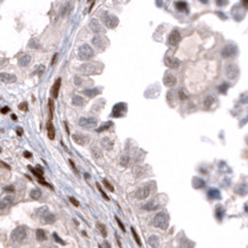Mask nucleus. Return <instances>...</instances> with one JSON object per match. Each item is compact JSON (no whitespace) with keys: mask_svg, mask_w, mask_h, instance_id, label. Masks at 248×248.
Segmentation results:
<instances>
[{"mask_svg":"<svg viewBox=\"0 0 248 248\" xmlns=\"http://www.w3.org/2000/svg\"><path fill=\"white\" fill-rule=\"evenodd\" d=\"M98 66L102 68V64H96V63H84L79 66L78 70L80 71L82 74L85 76H94V74H98L101 72V69H98Z\"/></svg>","mask_w":248,"mask_h":248,"instance_id":"nucleus-1","label":"nucleus"},{"mask_svg":"<svg viewBox=\"0 0 248 248\" xmlns=\"http://www.w3.org/2000/svg\"><path fill=\"white\" fill-rule=\"evenodd\" d=\"M169 225V216L165 212H159L153 218V226L161 230H166Z\"/></svg>","mask_w":248,"mask_h":248,"instance_id":"nucleus-2","label":"nucleus"},{"mask_svg":"<svg viewBox=\"0 0 248 248\" xmlns=\"http://www.w3.org/2000/svg\"><path fill=\"white\" fill-rule=\"evenodd\" d=\"M94 55L95 53H94L93 48L87 43H84L78 48V56L81 61H89L90 58L94 57Z\"/></svg>","mask_w":248,"mask_h":248,"instance_id":"nucleus-3","label":"nucleus"},{"mask_svg":"<svg viewBox=\"0 0 248 248\" xmlns=\"http://www.w3.org/2000/svg\"><path fill=\"white\" fill-rule=\"evenodd\" d=\"M102 21H103V24L108 29H114L119 24V19L116 15L109 14V13H104L102 15Z\"/></svg>","mask_w":248,"mask_h":248,"instance_id":"nucleus-4","label":"nucleus"},{"mask_svg":"<svg viewBox=\"0 0 248 248\" xmlns=\"http://www.w3.org/2000/svg\"><path fill=\"white\" fill-rule=\"evenodd\" d=\"M92 43L98 52H104L105 48L109 46V39L105 38L104 35H95Z\"/></svg>","mask_w":248,"mask_h":248,"instance_id":"nucleus-5","label":"nucleus"},{"mask_svg":"<svg viewBox=\"0 0 248 248\" xmlns=\"http://www.w3.org/2000/svg\"><path fill=\"white\" fill-rule=\"evenodd\" d=\"M78 125L82 128H87V129H92V128L97 126V119L94 117H81L78 120Z\"/></svg>","mask_w":248,"mask_h":248,"instance_id":"nucleus-6","label":"nucleus"},{"mask_svg":"<svg viewBox=\"0 0 248 248\" xmlns=\"http://www.w3.org/2000/svg\"><path fill=\"white\" fill-rule=\"evenodd\" d=\"M10 237L14 242H22L27 237V229L24 226H19L13 231Z\"/></svg>","mask_w":248,"mask_h":248,"instance_id":"nucleus-7","label":"nucleus"},{"mask_svg":"<svg viewBox=\"0 0 248 248\" xmlns=\"http://www.w3.org/2000/svg\"><path fill=\"white\" fill-rule=\"evenodd\" d=\"M222 56L224 58H231L234 57L238 54V48L234 43H228L226 46H224V48L221 52Z\"/></svg>","mask_w":248,"mask_h":248,"instance_id":"nucleus-8","label":"nucleus"},{"mask_svg":"<svg viewBox=\"0 0 248 248\" xmlns=\"http://www.w3.org/2000/svg\"><path fill=\"white\" fill-rule=\"evenodd\" d=\"M126 110H127V104H126V103H124V102L117 103V104L113 105L111 117H113V118H119V117L125 116Z\"/></svg>","mask_w":248,"mask_h":248,"instance_id":"nucleus-9","label":"nucleus"},{"mask_svg":"<svg viewBox=\"0 0 248 248\" xmlns=\"http://www.w3.org/2000/svg\"><path fill=\"white\" fill-rule=\"evenodd\" d=\"M89 27H90V30H92V31H93L96 35H103V33H105L104 27H102V24L100 23L96 19H90V22H89Z\"/></svg>","mask_w":248,"mask_h":248,"instance_id":"nucleus-10","label":"nucleus"},{"mask_svg":"<svg viewBox=\"0 0 248 248\" xmlns=\"http://www.w3.org/2000/svg\"><path fill=\"white\" fill-rule=\"evenodd\" d=\"M151 193V185L150 184H147V185H143L141 186L138 190L136 191V198L138 199V200H144V199H147Z\"/></svg>","mask_w":248,"mask_h":248,"instance_id":"nucleus-11","label":"nucleus"},{"mask_svg":"<svg viewBox=\"0 0 248 248\" xmlns=\"http://www.w3.org/2000/svg\"><path fill=\"white\" fill-rule=\"evenodd\" d=\"M238 74H239V69H238V66L236 64H228V65L225 66V76L228 77V79H236L238 77Z\"/></svg>","mask_w":248,"mask_h":248,"instance_id":"nucleus-12","label":"nucleus"},{"mask_svg":"<svg viewBox=\"0 0 248 248\" xmlns=\"http://www.w3.org/2000/svg\"><path fill=\"white\" fill-rule=\"evenodd\" d=\"M180 41H181V33H180L178 30L175 29V30L171 32V35L168 37V43L171 46H176V45H178Z\"/></svg>","mask_w":248,"mask_h":248,"instance_id":"nucleus-13","label":"nucleus"},{"mask_svg":"<svg viewBox=\"0 0 248 248\" xmlns=\"http://www.w3.org/2000/svg\"><path fill=\"white\" fill-rule=\"evenodd\" d=\"M72 140L77 144H79V145H86L90 141V138H89V136L84 135L81 133H77V134L72 135Z\"/></svg>","mask_w":248,"mask_h":248,"instance_id":"nucleus-14","label":"nucleus"},{"mask_svg":"<svg viewBox=\"0 0 248 248\" xmlns=\"http://www.w3.org/2000/svg\"><path fill=\"white\" fill-rule=\"evenodd\" d=\"M176 77H175L174 74H172L171 72H167L165 74V77H163V85L166 86V87H174L176 85Z\"/></svg>","mask_w":248,"mask_h":248,"instance_id":"nucleus-15","label":"nucleus"},{"mask_svg":"<svg viewBox=\"0 0 248 248\" xmlns=\"http://www.w3.org/2000/svg\"><path fill=\"white\" fill-rule=\"evenodd\" d=\"M165 64L171 69H177L180 66V61L177 58L173 57V56H166L165 58Z\"/></svg>","mask_w":248,"mask_h":248,"instance_id":"nucleus-16","label":"nucleus"},{"mask_svg":"<svg viewBox=\"0 0 248 248\" xmlns=\"http://www.w3.org/2000/svg\"><path fill=\"white\" fill-rule=\"evenodd\" d=\"M1 77V81L6 82V84H12V82L16 81V77L12 73H8V72H2L0 74Z\"/></svg>","mask_w":248,"mask_h":248,"instance_id":"nucleus-17","label":"nucleus"},{"mask_svg":"<svg viewBox=\"0 0 248 248\" xmlns=\"http://www.w3.org/2000/svg\"><path fill=\"white\" fill-rule=\"evenodd\" d=\"M61 84H62L61 78H57L56 81L54 82L53 87H52V96H53V98H57L58 92H60V88H61Z\"/></svg>","mask_w":248,"mask_h":248,"instance_id":"nucleus-18","label":"nucleus"},{"mask_svg":"<svg viewBox=\"0 0 248 248\" xmlns=\"http://www.w3.org/2000/svg\"><path fill=\"white\" fill-rule=\"evenodd\" d=\"M157 208H159V204L157 202L155 199H153V200L147 202V204H144V205L142 206V209H144V210H155Z\"/></svg>","mask_w":248,"mask_h":248,"instance_id":"nucleus-19","label":"nucleus"},{"mask_svg":"<svg viewBox=\"0 0 248 248\" xmlns=\"http://www.w3.org/2000/svg\"><path fill=\"white\" fill-rule=\"evenodd\" d=\"M100 93H101V92H100V89H97V88H89V89H85V90H82V94H84V95H86V96H88V97H95L96 95H98Z\"/></svg>","mask_w":248,"mask_h":248,"instance_id":"nucleus-20","label":"nucleus"},{"mask_svg":"<svg viewBox=\"0 0 248 248\" xmlns=\"http://www.w3.org/2000/svg\"><path fill=\"white\" fill-rule=\"evenodd\" d=\"M101 144H102V147H104V149H106L108 151L112 150V147H113V141L110 140L109 137H104V138L101 141Z\"/></svg>","mask_w":248,"mask_h":248,"instance_id":"nucleus-21","label":"nucleus"},{"mask_svg":"<svg viewBox=\"0 0 248 248\" xmlns=\"http://www.w3.org/2000/svg\"><path fill=\"white\" fill-rule=\"evenodd\" d=\"M147 244L151 248H158L159 247V238L157 236H151L147 239Z\"/></svg>","mask_w":248,"mask_h":248,"instance_id":"nucleus-22","label":"nucleus"},{"mask_svg":"<svg viewBox=\"0 0 248 248\" xmlns=\"http://www.w3.org/2000/svg\"><path fill=\"white\" fill-rule=\"evenodd\" d=\"M31 63V56L30 55H23L22 57L19 60V64L21 66H27Z\"/></svg>","mask_w":248,"mask_h":248,"instance_id":"nucleus-23","label":"nucleus"},{"mask_svg":"<svg viewBox=\"0 0 248 248\" xmlns=\"http://www.w3.org/2000/svg\"><path fill=\"white\" fill-rule=\"evenodd\" d=\"M193 242L190 241L189 239H186V238H183L181 240V244H180V248H193Z\"/></svg>","mask_w":248,"mask_h":248,"instance_id":"nucleus-24","label":"nucleus"},{"mask_svg":"<svg viewBox=\"0 0 248 248\" xmlns=\"http://www.w3.org/2000/svg\"><path fill=\"white\" fill-rule=\"evenodd\" d=\"M35 237H37V240L39 241H45L47 239L46 232L43 229H38L35 231Z\"/></svg>","mask_w":248,"mask_h":248,"instance_id":"nucleus-25","label":"nucleus"},{"mask_svg":"<svg viewBox=\"0 0 248 248\" xmlns=\"http://www.w3.org/2000/svg\"><path fill=\"white\" fill-rule=\"evenodd\" d=\"M84 103H85L84 98L80 97L79 95H74L72 97V104L76 105V106H81V105H84Z\"/></svg>","mask_w":248,"mask_h":248,"instance_id":"nucleus-26","label":"nucleus"},{"mask_svg":"<svg viewBox=\"0 0 248 248\" xmlns=\"http://www.w3.org/2000/svg\"><path fill=\"white\" fill-rule=\"evenodd\" d=\"M47 132H48V137L51 138V140H54L55 138V128L53 126L52 122H48L47 124Z\"/></svg>","mask_w":248,"mask_h":248,"instance_id":"nucleus-27","label":"nucleus"},{"mask_svg":"<svg viewBox=\"0 0 248 248\" xmlns=\"http://www.w3.org/2000/svg\"><path fill=\"white\" fill-rule=\"evenodd\" d=\"M43 218V222L47 223V224H51V223L55 222V220H56V217H55L54 214H51V213H47Z\"/></svg>","mask_w":248,"mask_h":248,"instance_id":"nucleus-28","label":"nucleus"},{"mask_svg":"<svg viewBox=\"0 0 248 248\" xmlns=\"http://www.w3.org/2000/svg\"><path fill=\"white\" fill-rule=\"evenodd\" d=\"M129 163H130V158L128 155H122L120 157V165L122 167H128L129 166Z\"/></svg>","mask_w":248,"mask_h":248,"instance_id":"nucleus-29","label":"nucleus"},{"mask_svg":"<svg viewBox=\"0 0 248 248\" xmlns=\"http://www.w3.org/2000/svg\"><path fill=\"white\" fill-rule=\"evenodd\" d=\"M96 228L98 229V231L101 232V234L104 237V238L108 236V232H106V226H105L103 223H101V222H97V223H96Z\"/></svg>","mask_w":248,"mask_h":248,"instance_id":"nucleus-30","label":"nucleus"},{"mask_svg":"<svg viewBox=\"0 0 248 248\" xmlns=\"http://www.w3.org/2000/svg\"><path fill=\"white\" fill-rule=\"evenodd\" d=\"M208 197L210 198V199H218V198L221 197V194H220V191L216 190V189H210L209 191H208Z\"/></svg>","mask_w":248,"mask_h":248,"instance_id":"nucleus-31","label":"nucleus"},{"mask_svg":"<svg viewBox=\"0 0 248 248\" xmlns=\"http://www.w3.org/2000/svg\"><path fill=\"white\" fill-rule=\"evenodd\" d=\"M12 202H13L12 197H6V198H4V199L1 200V209H5L6 207H8L9 205H12Z\"/></svg>","mask_w":248,"mask_h":248,"instance_id":"nucleus-32","label":"nucleus"},{"mask_svg":"<svg viewBox=\"0 0 248 248\" xmlns=\"http://www.w3.org/2000/svg\"><path fill=\"white\" fill-rule=\"evenodd\" d=\"M175 5H176V8L181 12H186L188 10V5L184 1H177V2H175Z\"/></svg>","mask_w":248,"mask_h":248,"instance_id":"nucleus-33","label":"nucleus"},{"mask_svg":"<svg viewBox=\"0 0 248 248\" xmlns=\"http://www.w3.org/2000/svg\"><path fill=\"white\" fill-rule=\"evenodd\" d=\"M29 169H30V171L32 172V174L35 175V176H37V177H38L39 182H40V181H43V174H41L40 172L37 171V168H32L31 166H29Z\"/></svg>","mask_w":248,"mask_h":248,"instance_id":"nucleus-34","label":"nucleus"},{"mask_svg":"<svg viewBox=\"0 0 248 248\" xmlns=\"http://www.w3.org/2000/svg\"><path fill=\"white\" fill-rule=\"evenodd\" d=\"M30 197H31L32 199L37 200V199H39V198L41 197V191L38 190V189H33V190L31 191V193H30Z\"/></svg>","mask_w":248,"mask_h":248,"instance_id":"nucleus-35","label":"nucleus"},{"mask_svg":"<svg viewBox=\"0 0 248 248\" xmlns=\"http://www.w3.org/2000/svg\"><path fill=\"white\" fill-rule=\"evenodd\" d=\"M92 152H93V155L95 158H102V153H101V150L97 147V145H93L92 147Z\"/></svg>","mask_w":248,"mask_h":248,"instance_id":"nucleus-36","label":"nucleus"},{"mask_svg":"<svg viewBox=\"0 0 248 248\" xmlns=\"http://www.w3.org/2000/svg\"><path fill=\"white\" fill-rule=\"evenodd\" d=\"M132 234H133V237H134V239H135V241H136V244L138 245V246H142V242H141V239H140V237H138V234H137V232H136V230L134 229V226H132Z\"/></svg>","mask_w":248,"mask_h":248,"instance_id":"nucleus-37","label":"nucleus"},{"mask_svg":"<svg viewBox=\"0 0 248 248\" xmlns=\"http://www.w3.org/2000/svg\"><path fill=\"white\" fill-rule=\"evenodd\" d=\"M111 126H112V121H108V122H104V124L102 125L101 127L97 129V132L101 133V132H103V130H105V129H109V128L111 127Z\"/></svg>","mask_w":248,"mask_h":248,"instance_id":"nucleus-38","label":"nucleus"},{"mask_svg":"<svg viewBox=\"0 0 248 248\" xmlns=\"http://www.w3.org/2000/svg\"><path fill=\"white\" fill-rule=\"evenodd\" d=\"M223 214H224V210H223V208H222L221 206H218L216 208V216L218 220H221L222 217H223Z\"/></svg>","mask_w":248,"mask_h":248,"instance_id":"nucleus-39","label":"nucleus"},{"mask_svg":"<svg viewBox=\"0 0 248 248\" xmlns=\"http://www.w3.org/2000/svg\"><path fill=\"white\" fill-rule=\"evenodd\" d=\"M194 180L198 182V183H194V188H201V186L205 185V182H204L202 180H200V178H194Z\"/></svg>","mask_w":248,"mask_h":248,"instance_id":"nucleus-40","label":"nucleus"},{"mask_svg":"<svg viewBox=\"0 0 248 248\" xmlns=\"http://www.w3.org/2000/svg\"><path fill=\"white\" fill-rule=\"evenodd\" d=\"M96 186H97V189H98V191L101 192V194H102V196H103V198H104L105 200H109V197H108V196H106V193H105L104 191H103V189H102V186L100 185L98 183H97V184H96Z\"/></svg>","mask_w":248,"mask_h":248,"instance_id":"nucleus-41","label":"nucleus"},{"mask_svg":"<svg viewBox=\"0 0 248 248\" xmlns=\"http://www.w3.org/2000/svg\"><path fill=\"white\" fill-rule=\"evenodd\" d=\"M103 183H104L105 188H106V189H109V191H111V192H113V191H114V188H113V186L111 185L110 183H109L108 180H104V181H103Z\"/></svg>","mask_w":248,"mask_h":248,"instance_id":"nucleus-42","label":"nucleus"},{"mask_svg":"<svg viewBox=\"0 0 248 248\" xmlns=\"http://www.w3.org/2000/svg\"><path fill=\"white\" fill-rule=\"evenodd\" d=\"M186 97H188V95L184 93V90H183V89L178 90V98H180V100H186Z\"/></svg>","mask_w":248,"mask_h":248,"instance_id":"nucleus-43","label":"nucleus"},{"mask_svg":"<svg viewBox=\"0 0 248 248\" xmlns=\"http://www.w3.org/2000/svg\"><path fill=\"white\" fill-rule=\"evenodd\" d=\"M19 109L21 110V111H27V110H29V108H27V102L21 103V104L19 105Z\"/></svg>","mask_w":248,"mask_h":248,"instance_id":"nucleus-44","label":"nucleus"},{"mask_svg":"<svg viewBox=\"0 0 248 248\" xmlns=\"http://www.w3.org/2000/svg\"><path fill=\"white\" fill-rule=\"evenodd\" d=\"M212 103H214L213 96H208L207 98H206V101H205V106H209Z\"/></svg>","mask_w":248,"mask_h":248,"instance_id":"nucleus-45","label":"nucleus"},{"mask_svg":"<svg viewBox=\"0 0 248 248\" xmlns=\"http://www.w3.org/2000/svg\"><path fill=\"white\" fill-rule=\"evenodd\" d=\"M228 87H229V85H228V84H223L222 86H220V87H218V90H220L222 94H224L225 92H226Z\"/></svg>","mask_w":248,"mask_h":248,"instance_id":"nucleus-46","label":"nucleus"},{"mask_svg":"<svg viewBox=\"0 0 248 248\" xmlns=\"http://www.w3.org/2000/svg\"><path fill=\"white\" fill-rule=\"evenodd\" d=\"M53 237H54V239L56 241H57L58 244H61V245H65V242H64V241L62 240V239H61V238H60V237L57 236V233H53Z\"/></svg>","mask_w":248,"mask_h":248,"instance_id":"nucleus-47","label":"nucleus"},{"mask_svg":"<svg viewBox=\"0 0 248 248\" xmlns=\"http://www.w3.org/2000/svg\"><path fill=\"white\" fill-rule=\"evenodd\" d=\"M116 221H117V223H118V225H119V228H120L122 231H126V228H125V225L122 224V222H121L120 220H119V218H118L117 216H116Z\"/></svg>","mask_w":248,"mask_h":248,"instance_id":"nucleus-48","label":"nucleus"},{"mask_svg":"<svg viewBox=\"0 0 248 248\" xmlns=\"http://www.w3.org/2000/svg\"><path fill=\"white\" fill-rule=\"evenodd\" d=\"M6 192H14L15 191V188L13 185H7V186H5V189H4Z\"/></svg>","mask_w":248,"mask_h":248,"instance_id":"nucleus-49","label":"nucleus"},{"mask_svg":"<svg viewBox=\"0 0 248 248\" xmlns=\"http://www.w3.org/2000/svg\"><path fill=\"white\" fill-rule=\"evenodd\" d=\"M48 105H49V111H51V118H53V110H54V108H53V101H52V98L48 101Z\"/></svg>","mask_w":248,"mask_h":248,"instance_id":"nucleus-50","label":"nucleus"},{"mask_svg":"<svg viewBox=\"0 0 248 248\" xmlns=\"http://www.w3.org/2000/svg\"><path fill=\"white\" fill-rule=\"evenodd\" d=\"M69 199H70V201L72 202V205L76 206V207H79V202L77 201V199H76V198L70 197V198H69Z\"/></svg>","mask_w":248,"mask_h":248,"instance_id":"nucleus-51","label":"nucleus"},{"mask_svg":"<svg viewBox=\"0 0 248 248\" xmlns=\"http://www.w3.org/2000/svg\"><path fill=\"white\" fill-rule=\"evenodd\" d=\"M35 43H37L35 40H31V41H30V43H29V47H31V48H38L39 45H37Z\"/></svg>","mask_w":248,"mask_h":248,"instance_id":"nucleus-52","label":"nucleus"},{"mask_svg":"<svg viewBox=\"0 0 248 248\" xmlns=\"http://www.w3.org/2000/svg\"><path fill=\"white\" fill-rule=\"evenodd\" d=\"M74 84H76V85L77 86H79V85H81V78H79L77 76V77L74 78Z\"/></svg>","mask_w":248,"mask_h":248,"instance_id":"nucleus-53","label":"nucleus"},{"mask_svg":"<svg viewBox=\"0 0 248 248\" xmlns=\"http://www.w3.org/2000/svg\"><path fill=\"white\" fill-rule=\"evenodd\" d=\"M43 70H45V66L43 65H40L38 68V71H37V73L39 74V76H40V74H41V72H43Z\"/></svg>","mask_w":248,"mask_h":248,"instance_id":"nucleus-54","label":"nucleus"},{"mask_svg":"<svg viewBox=\"0 0 248 248\" xmlns=\"http://www.w3.org/2000/svg\"><path fill=\"white\" fill-rule=\"evenodd\" d=\"M69 163H70V165H71V167H72V169L74 171V173H76V174H78V171H77V168H76V166H74L73 161H72V160H69Z\"/></svg>","mask_w":248,"mask_h":248,"instance_id":"nucleus-55","label":"nucleus"},{"mask_svg":"<svg viewBox=\"0 0 248 248\" xmlns=\"http://www.w3.org/2000/svg\"><path fill=\"white\" fill-rule=\"evenodd\" d=\"M16 133H17V135L19 136H22L23 135V129H22L21 127H19L17 129H16Z\"/></svg>","mask_w":248,"mask_h":248,"instance_id":"nucleus-56","label":"nucleus"},{"mask_svg":"<svg viewBox=\"0 0 248 248\" xmlns=\"http://www.w3.org/2000/svg\"><path fill=\"white\" fill-rule=\"evenodd\" d=\"M8 111H9V108H8V106H4V108L1 109V113H2V114H5V113H7Z\"/></svg>","mask_w":248,"mask_h":248,"instance_id":"nucleus-57","label":"nucleus"},{"mask_svg":"<svg viewBox=\"0 0 248 248\" xmlns=\"http://www.w3.org/2000/svg\"><path fill=\"white\" fill-rule=\"evenodd\" d=\"M56 58H57V54H54V56H53V60H52V62H51V65H53L55 63V61H56Z\"/></svg>","mask_w":248,"mask_h":248,"instance_id":"nucleus-58","label":"nucleus"},{"mask_svg":"<svg viewBox=\"0 0 248 248\" xmlns=\"http://www.w3.org/2000/svg\"><path fill=\"white\" fill-rule=\"evenodd\" d=\"M23 155L25 157V158H30V157H31V153H30V152H27V151H25L23 153Z\"/></svg>","mask_w":248,"mask_h":248,"instance_id":"nucleus-59","label":"nucleus"},{"mask_svg":"<svg viewBox=\"0 0 248 248\" xmlns=\"http://www.w3.org/2000/svg\"><path fill=\"white\" fill-rule=\"evenodd\" d=\"M1 165H2V166H4V167H6V168H7V169H10V167L8 166V165H6V163H5L4 161H1Z\"/></svg>","mask_w":248,"mask_h":248,"instance_id":"nucleus-60","label":"nucleus"},{"mask_svg":"<svg viewBox=\"0 0 248 248\" xmlns=\"http://www.w3.org/2000/svg\"><path fill=\"white\" fill-rule=\"evenodd\" d=\"M64 125H65L66 132H68V133H69V134H70V130H69V127H68V122H66V121H65V122H64Z\"/></svg>","mask_w":248,"mask_h":248,"instance_id":"nucleus-61","label":"nucleus"},{"mask_svg":"<svg viewBox=\"0 0 248 248\" xmlns=\"http://www.w3.org/2000/svg\"><path fill=\"white\" fill-rule=\"evenodd\" d=\"M12 119H13V120H16V119H17V117H16L15 114H13V116H12Z\"/></svg>","mask_w":248,"mask_h":248,"instance_id":"nucleus-62","label":"nucleus"},{"mask_svg":"<svg viewBox=\"0 0 248 248\" xmlns=\"http://www.w3.org/2000/svg\"><path fill=\"white\" fill-rule=\"evenodd\" d=\"M85 178H89V174H85Z\"/></svg>","mask_w":248,"mask_h":248,"instance_id":"nucleus-63","label":"nucleus"}]
</instances>
